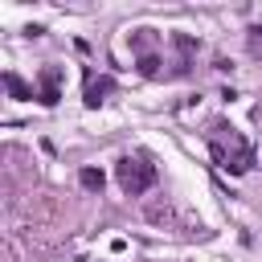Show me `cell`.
Wrapping results in <instances>:
<instances>
[{"instance_id":"cell-1","label":"cell","mask_w":262,"mask_h":262,"mask_svg":"<svg viewBox=\"0 0 262 262\" xmlns=\"http://www.w3.org/2000/svg\"><path fill=\"white\" fill-rule=\"evenodd\" d=\"M119 180H123V188H127L131 196H139L143 188H151V184H156V168H151L147 160H139V156H135V160L127 156V160L119 164Z\"/></svg>"},{"instance_id":"cell-2","label":"cell","mask_w":262,"mask_h":262,"mask_svg":"<svg viewBox=\"0 0 262 262\" xmlns=\"http://www.w3.org/2000/svg\"><path fill=\"white\" fill-rule=\"evenodd\" d=\"M57 78H61L57 70H45V74H41V82H45V90H41V102H45V106H53V102H57Z\"/></svg>"},{"instance_id":"cell-3","label":"cell","mask_w":262,"mask_h":262,"mask_svg":"<svg viewBox=\"0 0 262 262\" xmlns=\"http://www.w3.org/2000/svg\"><path fill=\"white\" fill-rule=\"evenodd\" d=\"M102 94H111V78H98V82H90V86H86V102H90V106H98V102H102Z\"/></svg>"},{"instance_id":"cell-4","label":"cell","mask_w":262,"mask_h":262,"mask_svg":"<svg viewBox=\"0 0 262 262\" xmlns=\"http://www.w3.org/2000/svg\"><path fill=\"white\" fill-rule=\"evenodd\" d=\"M82 184L86 188H102V172L98 168H82Z\"/></svg>"}]
</instances>
